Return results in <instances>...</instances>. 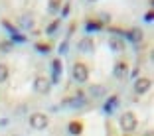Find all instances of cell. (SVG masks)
Here are the masks:
<instances>
[{
  "label": "cell",
  "mask_w": 154,
  "mask_h": 136,
  "mask_svg": "<svg viewBox=\"0 0 154 136\" xmlns=\"http://www.w3.org/2000/svg\"><path fill=\"white\" fill-rule=\"evenodd\" d=\"M48 124H50V118L44 113H34L32 116H30V126H32L34 130H44V128H48Z\"/></svg>",
  "instance_id": "obj_1"
},
{
  "label": "cell",
  "mask_w": 154,
  "mask_h": 136,
  "mask_svg": "<svg viewBox=\"0 0 154 136\" xmlns=\"http://www.w3.org/2000/svg\"><path fill=\"white\" fill-rule=\"evenodd\" d=\"M121 128H122V132H132L136 128V114L134 113H122V116H121Z\"/></svg>",
  "instance_id": "obj_2"
},
{
  "label": "cell",
  "mask_w": 154,
  "mask_h": 136,
  "mask_svg": "<svg viewBox=\"0 0 154 136\" xmlns=\"http://www.w3.org/2000/svg\"><path fill=\"white\" fill-rule=\"evenodd\" d=\"M50 89H51V81L48 77L38 75V77L34 79V91H36V93H40V95H48Z\"/></svg>",
  "instance_id": "obj_3"
},
{
  "label": "cell",
  "mask_w": 154,
  "mask_h": 136,
  "mask_svg": "<svg viewBox=\"0 0 154 136\" xmlns=\"http://www.w3.org/2000/svg\"><path fill=\"white\" fill-rule=\"evenodd\" d=\"M73 79H75L77 83H85L87 79H89V69H87L85 63L77 61V63L73 65Z\"/></svg>",
  "instance_id": "obj_4"
},
{
  "label": "cell",
  "mask_w": 154,
  "mask_h": 136,
  "mask_svg": "<svg viewBox=\"0 0 154 136\" xmlns=\"http://www.w3.org/2000/svg\"><path fill=\"white\" fill-rule=\"evenodd\" d=\"M150 87H152V79H150V77H138L134 81L136 95H144L146 91H150Z\"/></svg>",
  "instance_id": "obj_5"
},
{
  "label": "cell",
  "mask_w": 154,
  "mask_h": 136,
  "mask_svg": "<svg viewBox=\"0 0 154 136\" xmlns=\"http://www.w3.org/2000/svg\"><path fill=\"white\" fill-rule=\"evenodd\" d=\"M113 75L117 79H125L128 75V63L127 61H119L117 65H115V69H113Z\"/></svg>",
  "instance_id": "obj_6"
},
{
  "label": "cell",
  "mask_w": 154,
  "mask_h": 136,
  "mask_svg": "<svg viewBox=\"0 0 154 136\" xmlns=\"http://www.w3.org/2000/svg\"><path fill=\"white\" fill-rule=\"evenodd\" d=\"M93 50H95L93 38H81V41H79V51H81V53H93Z\"/></svg>",
  "instance_id": "obj_7"
},
{
  "label": "cell",
  "mask_w": 154,
  "mask_h": 136,
  "mask_svg": "<svg viewBox=\"0 0 154 136\" xmlns=\"http://www.w3.org/2000/svg\"><path fill=\"white\" fill-rule=\"evenodd\" d=\"M109 47L113 51H117V53H122L127 45H125V41H122L121 38H111V40H109Z\"/></svg>",
  "instance_id": "obj_8"
},
{
  "label": "cell",
  "mask_w": 154,
  "mask_h": 136,
  "mask_svg": "<svg viewBox=\"0 0 154 136\" xmlns=\"http://www.w3.org/2000/svg\"><path fill=\"white\" fill-rule=\"evenodd\" d=\"M127 36H128V40H131V41L138 44V41H142L144 34H142V30H140V28H131V30L127 32Z\"/></svg>",
  "instance_id": "obj_9"
},
{
  "label": "cell",
  "mask_w": 154,
  "mask_h": 136,
  "mask_svg": "<svg viewBox=\"0 0 154 136\" xmlns=\"http://www.w3.org/2000/svg\"><path fill=\"white\" fill-rule=\"evenodd\" d=\"M34 22H36V20H34V14H30V12L22 14V16H20V20H18V24L22 28H34Z\"/></svg>",
  "instance_id": "obj_10"
},
{
  "label": "cell",
  "mask_w": 154,
  "mask_h": 136,
  "mask_svg": "<svg viewBox=\"0 0 154 136\" xmlns=\"http://www.w3.org/2000/svg\"><path fill=\"white\" fill-rule=\"evenodd\" d=\"M89 95L93 97V99H101V97L105 95V87L103 85H91L89 87Z\"/></svg>",
  "instance_id": "obj_11"
},
{
  "label": "cell",
  "mask_w": 154,
  "mask_h": 136,
  "mask_svg": "<svg viewBox=\"0 0 154 136\" xmlns=\"http://www.w3.org/2000/svg\"><path fill=\"white\" fill-rule=\"evenodd\" d=\"M81 132H83V122L81 120H71V122H69V134L77 136V134H81Z\"/></svg>",
  "instance_id": "obj_12"
},
{
  "label": "cell",
  "mask_w": 154,
  "mask_h": 136,
  "mask_svg": "<svg viewBox=\"0 0 154 136\" xmlns=\"http://www.w3.org/2000/svg\"><path fill=\"white\" fill-rule=\"evenodd\" d=\"M6 79H8V65L0 63V83H4Z\"/></svg>",
  "instance_id": "obj_13"
},
{
  "label": "cell",
  "mask_w": 154,
  "mask_h": 136,
  "mask_svg": "<svg viewBox=\"0 0 154 136\" xmlns=\"http://www.w3.org/2000/svg\"><path fill=\"white\" fill-rule=\"evenodd\" d=\"M61 2H63V0H48V8H50L51 12H55V10L61 8Z\"/></svg>",
  "instance_id": "obj_14"
},
{
  "label": "cell",
  "mask_w": 154,
  "mask_h": 136,
  "mask_svg": "<svg viewBox=\"0 0 154 136\" xmlns=\"http://www.w3.org/2000/svg\"><path fill=\"white\" fill-rule=\"evenodd\" d=\"M115 104H117V97L113 95L109 101H107V104H105V110H107V113H111V110L115 109Z\"/></svg>",
  "instance_id": "obj_15"
},
{
  "label": "cell",
  "mask_w": 154,
  "mask_h": 136,
  "mask_svg": "<svg viewBox=\"0 0 154 136\" xmlns=\"http://www.w3.org/2000/svg\"><path fill=\"white\" fill-rule=\"evenodd\" d=\"M2 26H4V28H6V30H8V32H10V34H12V38H14V36H18V32H16V28H14V26H12V24H10V22H8V20H2Z\"/></svg>",
  "instance_id": "obj_16"
},
{
  "label": "cell",
  "mask_w": 154,
  "mask_h": 136,
  "mask_svg": "<svg viewBox=\"0 0 154 136\" xmlns=\"http://www.w3.org/2000/svg\"><path fill=\"white\" fill-rule=\"evenodd\" d=\"M101 28H103V22H99V20H97V22H89V24H87V30H101Z\"/></svg>",
  "instance_id": "obj_17"
},
{
  "label": "cell",
  "mask_w": 154,
  "mask_h": 136,
  "mask_svg": "<svg viewBox=\"0 0 154 136\" xmlns=\"http://www.w3.org/2000/svg\"><path fill=\"white\" fill-rule=\"evenodd\" d=\"M36 50H40V51H44V53H48V51L51 50V45H50V44H36Z\"/></svg>",
  "instance_id": "obj_18"
},
{
  "label": "cell",
  "mask_w": 154,
  "mask_h": 136,
  "mask_svg": "<svg viewBox=\"0 0 154 136\" xmlns=\"http://www.w3.org/2000/svg\"><path fill=\"white\" fill-rule=\"evenodd\" d=\"M57 26H59V20H54V22H51L50 26H48V30H45V32H48V34L55 32V30H57Z\"/></svg>",
  "instance_id": "obj_19"
},
{
  "label": "cell",
  "mask_w": 154,
  "mask_h": 136,
  "mask_svg": "<svg viewBox=\"0 0 154 136\" xmlns=\"http://www.w3.org/2000/svg\"><path fill=\"white\" fill-rule=\"evenodd\" d=\"M12 50V44H10V41H2V44H0V51H10Z\"/></svg>",
  "instance_id": "obj_20"
},
{
  "label": "cell",
  "mask_w": 154,
  "mask_h": 136,
  "mask_svg": "<svg viewBox=\"0 0 154 136\" xmlns=\"http://www.w3.org/2000/svg\"><path fill=\"white\" fill-rule=\"evenodd\" d=\"M152 18H154L152 10H148V12H146V16H144V20H146V22H152Z\"/></svg>",
  "instance_id": "obj_21"
},
{
  "label": "cell",
  "mask_w": 154,
  "mask_h": 136,
  "mask_svg": "<svg viewBox=\"0 0 154 136\" xmlns=\"http://www.w3.org/2000/svg\"><path fill=\"white\" fill-rule=\"evenodd\" d=\"M67 51V41H63V44L59 45V53H65Z\"/></svg>",
  "instance_id": "obj_22"
},
{
  "label": "cell",
  "mask_w": 154,
  "mask_h": 136,
  "mask_svg": "<svg viewBox=\"0 0 154 136\" xmlns=\"http://www.w3.org/2000/svg\"><path fill=\"white\" fill-rule=\"evenodd\" d=\"M69 14V4H65L63 8H61V16H67Z\"/></svg>",
  "instance_id": "obj_23"
},
{
  "label": "cell",
  "mask_w": 154,
  "mask_h": 136,
  "mask_svg": "<svg viewBox=\"0 0 154 136\" xmlns=\"http://www.w3.org/2000/svg\"><path fill=\"white\" fill-rule=\"evenodd\" d=\"M91 2H97V0H91Z\"/></svg>",
  "instance_id": "obj_24"
}]
</instances>
